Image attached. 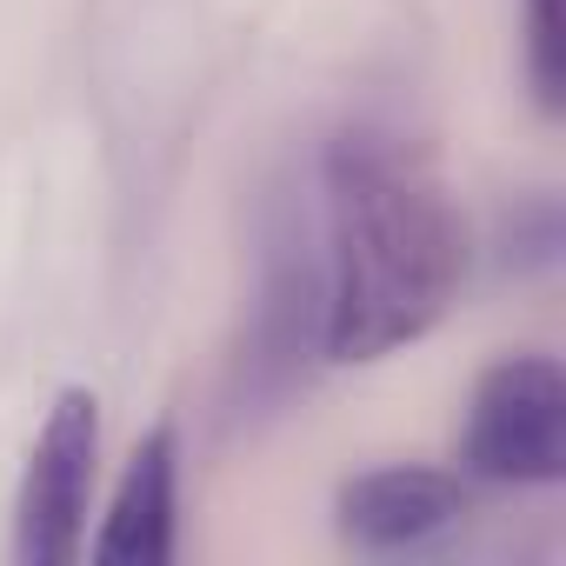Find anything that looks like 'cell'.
I'll use <instances>...</instances> for the list:
<instances>
[{
	"label": "cell",
	"mask_w": 566,
	"mask_h": 566,
	"mask_svg": "<svg viewBox=\"0 0 566 566\" xmlns=\"http://www.w3.org/2000/svg\"><path fill=\"white\" fill-rule=\"evenodd\" d=\"M467 227L427 154L387 127H347L321 154L314 227L266 294L273 340L321 360H380L420 340L460 294Z\"/></svg>",
	"instance_id": "1"
},
{
	"label": "cell",
	"mask_w": 566,
	"mask_h": 566,
	"mask_svg": "<svg viewBox=\"0 0 566 566\" xmlns=\"http://www.w3.org/2000/svg\"><path fill=\"white\" fill-rule=\"evenodd\" d=\"M174 526H180V440H174V427H154L120 473V493L94 539V559L101 566H160V559H174Z\"/></svg>",
	"instance_id": "4"
},
{
	"label": "cell",
	"mask_w": 566,
	"mask_h": 566,
	"mask_svg": "<svg viewBox=\"0 0 566 566\" xmlns=\"http://www.w3.org/2000/svg\"><path fill=\"white\" fill-rule=\"evenodd\" d=\"M526 74L539 107H559V14L553 0H526Z\"/></svg>",
	"instance_id": "6"
},
{
	"label": "cell",
	"mask_w": 566,
	"mask_h": 566,
	"mask_svg": "<svg viewBox=\"0 0 566 566\" xmlns=\"http://www.w3.org/2000/svg\"><path fill=\"white\" fill-rule=\"evenodd\" d=\"M467 513V493L440 467H374L340 486V526L360 546H420Z\"/></svg>",
	"instance_id": "5"
},
{
	"label": "cell",
	"mask_w": 566,
	"mask_h": 566,
	"mask_svg": "<svg viewBox=\"0 0 566 566\" xmlns=\"http://www.w3.org/2000/svg\"><path fill=\"white\" fill-rule=\"evenodd\" d=\"M101 460V400L87 387H61L14 493V553L28 566H67L87 546V500Z\"/></svg>",
	"instance_id": "2"
},
{
	"label": "cell",
	"mask_w": 566,
	"mask_h": 566,
	"mask_svg": "<svg viewBox=\"0 0 566 566\" xmlns=\"http://www.w3.org/2000/svg\"><path fill=\"white\" fill-rule=\"evenodd\" d=\"M467 467L500 486H546L566 460V380L546 354H513L486 367L467 407Z\"/></svg>",
	"instance_id": "3"
}]
</instances>
